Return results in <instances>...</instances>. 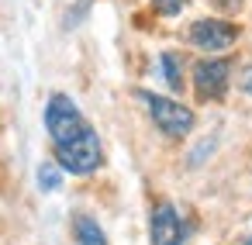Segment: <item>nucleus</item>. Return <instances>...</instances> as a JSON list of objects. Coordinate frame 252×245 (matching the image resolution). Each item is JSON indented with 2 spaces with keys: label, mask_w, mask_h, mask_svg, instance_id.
I'll return each mask as SVG.
<instances>
[{
  "label": "nucleus",
  "mask_w": 252,
  "mask_h": 245,
  "mask_svg": "<svg viewBox=\"0 0 252 245\" xmlns=\"http://www.w3.org/2000/svg\"><path fill=\"white\" fill-rule=\"evenodd\" d=\"M207 4H214V7L224 11V14H238V11H242V0H207Z\"/></svg>",
  "instance_id": "11"
},
{
  "label": "nucleus",
  "mask_w": 252,
  "mask_h": 245,
  "mask_svg": "<svg viewBox=\"0 0 252 245\" xmlns=\"http://www.w3.org/2000/svg\"><path fill=\"white\" fill-rule=\"evenodd\" d=\"M159 62H162V76H166L169 90H180V87H183V76H180V56L166 52V56H162Z\"/></svg>",
  "instance_id": "8"
},
{
  "label": "nucleus",
  "mask_w": 252,
  "mask_h": 245,
  "mask_svg": "<svg viewBox=\"0 0 252 245\" xmlns=\"http://www.w3.org/2000/svg\"><path fill=\"white\" fill-rule=\"evenodd\" d=\"M73 228H76V238H80V245H107V238H104V231H100V224H97L94 217L80 214V217L73 221Z\"/></svg>",
  "instance_id": "7"
},
{
  "label": "nucleus",
  "mask_w": 252,
  "mask_h": 245,
  "mask_svg": "<svg viewBox=\"0 0 252 245\" xmlns=\"http://www.w3.org/2000/svg\"><path fill=\"white\" fill-rule=\"evenodd\" d=\"M238 38V28L228 25V21H214V18H204V21H193L190 25V42L200 49V52H224L231 49Z\"/></svg>",
  "instance_id": "4"
},
{
  "label": "nucleus",
  "mask_w": 252,
  "mask_h": 245,
  "mask_svg": "<svg viewBox=\"0 0 252 245\" xmlns=\"http://www.w3.org/2000/svg\"><path fill=\"white\" fill-rule=\"evenodd\" d=\"M142 100H145V107H149V114H152V121L162 135H169V138L190 135V128H193V111L190 107H183L176 100H166V97H156V93H142Z\"/></svg>",
  "instance_id": "2"
},
{
  "label": "nucleus",
  "mask_w": 252,
  "mask_h": 245,
  "mask_svg": "<svg viewBox=\"0 0 252 245\" xmlns=\"http://www.w3.org/2000/svg\"><path fill=\"white\" fill-rule=\"evenodd\" d=\"M228 73H231L228 59L197 62V69H193V90H197V97L200 100H221L224 90H228Z\"/></svg>",
  "instance_id": "5"
},
{
  "label": "nucleus",
  "mask_w": 252,
  "mask_h": 245,
  "mask_svg": "<svg viewBox=\"0 0 252 245\" xmlns=\"http://www.w3.org/2000/svg\"><path fill=\"white\" fill-rule=\"evenodd\" d=\"M100 138H97V131L87 124L76 138H69V142H63V145H56V162L63 166V169H69V173H76V176H87V173H94L97 166H100Z\"/></svg>",
  "instance_id": "1"
},
{
  "label": "nucleus",
  "mask_w": 252,
  "mask_h": 245,
  "mask_svg": "<svg viewBox=\"0 0 252 245\" xmlns=\"http://www.w3.org/2000/svg\"><path fill=\"white\" fill-rule=\"evenodd\" d=\"M59 183H63L59 162H45V166H38V186H42V190H56Z\"/></svg>",
  "instance_id": "9"
},
{
  "label": "nucleus",
  "mask_w": 252,
  "mask_h": 245,
  "mask_svg": "<svg viewBox=\"0 0 252 245\" xmlns=\"http://www.w3.org/2000/svg\"><path fill=\"white\" fill-rule=\"evenodd\" d=\"M45 128H49L52 142L63 145V142L76 138V135L87 128V121H83L80 107H76L66 93H56V97L49 100V107H45Z\"/></svg>",
  "instance_id": "3"
},
{
  "label": "nucleus",
  "mask_w": 252,
  "mask_h": 245,
  "mask_svg": "<svg viewBox=\"0 0 252 245\" xmlns=\"http://www.w3.org/2000/svg\"><path fill=\"white\" fill-rule=\"evenodd\" d=\"M183 4H187V0H152V7H156L162 18H176V14L183 11Z\"/></svg>",
  "instance_id": "10"
},
{
  "label": "nucleus",
  "mask_w": 252,
  "mask_h": 245,
  "mask_svg": "<svg viewBox=\"0 0 252 245\" xmlns=\"http://www.w3.org/2000/svg\"><path fill=\"white\" fill-rule=\"evenodd\" d=\"M245 245H252V238H249V242H245Z\"/></svg>",
  "instance_id": "13"
},
{
  "label": "nucleus",
  "mask_w": 252,
  "mask_h": 245,
  "mask_svg": "<svg viewBox=\"0 0 252 245\" xmlns=\"http://www.w3.org/2000/svg\"><path fill=\"white\" fill-rule=\"evenodd\" d=\"M152 245H187V231L180 224V214L169 204H159L152 211Z\"/></svg>",
  "instance_id": "6"
},
{
  "label": "nucleus",
  "mask_w": 252,
  "mask_h": 245,
  "mask_svg": "<svg viewBox=\"0 0 252 245\" xmlns=\"http://www.w3.org/2000/svg\"><path fill=\"white\" fill-rule=\"evenodd\" d=\"M242 90H245V93H252V66L242 73Z\"/></svg>",
  "instance_id": "12"
}]
</instances>
